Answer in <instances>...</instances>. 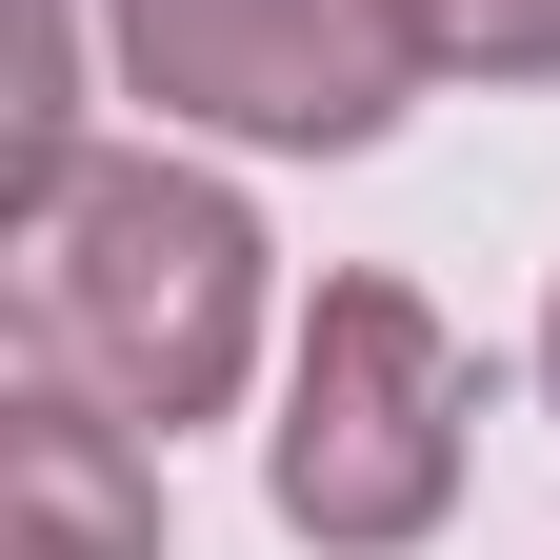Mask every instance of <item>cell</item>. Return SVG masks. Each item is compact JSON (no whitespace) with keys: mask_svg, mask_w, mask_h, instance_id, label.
<instances>
[{"mask_svg":"<svg viewBox=\"0 0 560 560\" xmlns=\"http://www.w3.org/2000/svg\"><path fill=\"white\" fill-rule=\"evenodd\" d=\"M21 381L101 400L140 441L221 420V381L260 361V221L180 161H60L21 180Z\"/></svg>","mask_w":560,"mask_h":560,"instance_id":"6da1fadb","label":"cell"},{"mask_svg":"<svg viewBox=\"0 0 560 560\" xmlns=\"http://www.w3.org/2000/svg\"><path fill=\"white\" fill-rule=\"evenodd\" d=\"M460 340L400 301V280H320L301 381H280V521L320 560H400L420 521L460 501Z\"/></svg>","mask_w":560,"mask_h":560,"instance_id":"7a4b0ae2","label":"cell"},{"mask_svg":"<svg viewBox=\"0 0 560 560\" xmlns=\"http://www.w3.org/2000/svg\"><path fill=\"white\" fill-rule=\"evenodd\" d=\"M140 101L241 120V140H381L400 120V0H120Z\"/></svg>","mask_w":560,"mask_h":560,"instance_id":"3957f363","label":"cell"},{"mask_svg":"<svg viewBox=\"0 0 560 560\" xmlns=\"http://www.w3.org/2000/svg\"><path fill=\"white\" fill-rule=\"evenodd\" d=\"M0 560H161V460H140V420L21 381V420H0Z\"/></svg>","mask_w":560,"mask_h":560,"instance_id":"277c9868","label":"cell"},{"mask_svg":"<svg viewBox=\"0 0 560 560\" xmlns=\"http://www.w3.org/2000/svg\"><path fill=\"white\" fill-rule=\"evenodd\" d=\"M400 40L460 81H560V0H400Z\"/></svg>","mask_w":560,"mask_h":560,"instance_id":"5b68a950","label":"cell"},{"mask_svg":"<svg viewBox=\"0 0 560 560\" xmlns=\"http://www.w3.org/2000/svg\"><path fill=\"white\" fill-rule=\"evenodd\" d=\"M540 381H560V320H540Z\"/></svg>","mask_w":560,"mask_h":560,"instance_id":"8992f818","label":"cell"}]
</instances>
